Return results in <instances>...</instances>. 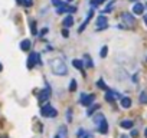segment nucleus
<instances>
[{"label":"nucleus","mask_w":147,"mask_h":138,"mask_svg":"<svg viewBox=\"0 0 147 138\" xmlns=\"http://www.w3.org/2000/svg\"><path fill=\"white\" fill-rule=\"evenodd\" d=\"M49 65H51V69H52V72L55 75H67L68 74V68H67L65 62L62 59H58V58L52 59L49 62Z\"/></svg>","instance_id":"obj_1"},{"label":"nucleus","mask_w":147,"mask_h":138,"mask_svg":"<svg viewBox=\"0 0 147 138\" xmlns=\"http://www.w3.org/2000/svg\"><path fill=\"white\" fill-rule=\"evenodd\" d=\"M40 114L44 115V117H48V118H53V117H56V109L52 106V105H49V104H46V105H44L42 106V109H40Z\"/></svg>","instance_id":"obj_2"},{"label":"nucleus","mask_w":147,"mask_h":138,"mask_svg":"<svg viewBox=\"0 0 147 138\" xmlns=\"http://www.w3.org/2000/svg\"><path fill=\"white\" fill-rule=\"evenodd\" d=\"M94 98H95L94 95H85V94H82V95H81V98H79V102H81L82 105L88 106V105H91V104H92Z\"/></svg>","instance_id":"obj_3"},{"label":"nucleus","mask_w":147,"mask_h":138,"mask_svg":"<svg viewBox=\"0 0 147 138\" xmlns=\"http://www.w3.org/2000/svg\"><path fill=\"white\" fill-rule=\"evenodd\" d=\"M36 62H40V60H39V55H38V53H30L29 58H28V68L32 69Z\"/></svg>","instance_id":"obj_4"},{"label":"nucleus","mask_w":147,"mask_h":138,"mask_svg":"<svg viewBox=\"0 0 147 138\" xmlns=\"http://www.w3.org/2000/svg\"><path fill=\"white\" fill-rule=\"evenodd\" d=\"M121 19H123V22H124V23H127V25H130V26L136 23V20H134L133 14H131V13H129V12H127V13H123V14H121Z\"/></svg>","instance_id":"obj_5"},{"label":"nucleus","mask_w":147,"mask_h":138,"mask_svg":"<svg viewBox=\"0 0 147 138\" xmlns=\"http://www.w3.org/2000/svg\"><path fill=\"white\" fill-rule=\"evenodd\" d=\"M49 95H51V94H49V91H48V89L40 91V92H39V98H38V99H39V102H40V104L46 102V101L49 99Z\"/></svg>","instance_id":"obj_6"},{"label":"nucleus","mask_w":147,"mask_h":138,"mask_svg":"<svg viewBox=\"0 0 147 138\" xmlns=\"http://www.w3.org/2000/svg\"><path fill=\"white\" fill-rule=\"evenodd\" d=\"M107 17L104 16V14H101L98 19H97V26H98V29H102V28H107Z\"/></svg>","instance_id":"obj_7"},{"label":"nucleus","mask_w":147,"mask_h":138,"mask_svg":"<svg viewBox=\"0 0 147 138\" xmlns=\"http://www.w3.org/2000/svg\"><path fill=\"white\" fill-rule=\"evenodd\" d=\"M98 131H100L101 134H107V132H108V124H107L105 120L101 121V122L98 124Z\"/></svg>","instance_id":"obj_8"},{"label":"nucleus","mask_w":147,"mask_h":138,"mask_svg":"<svg viewBox=\"0 0 147 138\" xmlns=\"http://www.w3.org/2000/svg\"><path fill=\"white\" fill-rule=\"evenodd\" d=\"M133 12H134V14H141V13L144 12V5L136 3V5L133 6Z\"/></svg>","instance_id":"obj_9"},{"label":"nucleus","mask_w":147,"mask_h":138,"mask_svg":"<svg viewBox=\"0 0 147 138\" xmlns=\"http://www.w3.org/2000/svg\"><path fill=\"white\" fill-rule=\"evenodd\" d=\"M92 14H94V12L91 10V12L88 13V16H87V19H85V22H84V25H82V26H81V28L78 29V32H79V33H81V32H82L84 29H85V28H87V25H88V23H90V19L92 17Z\"/></svg>","instance_id":"obj_10"},{"label":"nucleus","mask_w":147,"mask_h":138,"mask_svg":"<svg viewBox=\"0 0 147 138\" xmlns=\"http://www.w3.org/2000/svg\"><path fill=\"white\" fill-rule=\"evenodd\" d=\"M20 49H22V51H29L30 49V40L25 39V40L20 42Z\"/></svg>","instance_id":"obj_11"},{"label":"nucleus","mask_w":147,"mask_h":138,"mask_svg":"<svg viewBox=\"0 0 147 138\" xmlns=\"http://www.w3.org/2000/svg\"><path fill=\"white\" fill-rule=\"evenodd\" d=\"M62 23H64V26H65V28H71V26L74 25V17H72V16H67Z\"/></svg>","instance_id":"obj_12"},{"label":"nucleus","mask_w":147,"mask_h":138,"mask_svg":"<svg viewBox=\"0 0 147 138\" xmlns=\"http://www.w3.org/2000/svg\"><path fill=\"white\" fill-rule=\"evenodd\" d=\"M121 106L123 108H130L131 106V99L130 98H121Z\"/></svg>","instance_id":"obj_13"},{"label":"nucleus","mask_w":147,"mask_h":138,"mask_svg":"<svg viewBox=\"0 0 147 138\" xmlns=\"http://www.w3.org/2000/svg\"><path fill=\"white\" fill-rule=\"evenodd\" d=\"M61 138H68V134H67V127H64L62 125L61 128H59V134H58Z\"/></svg>","instance_id":"obj_14"},{"label":"nucleus","mask_w":147,"mask_h":138,"mask_svg":"<svg viewBox=\"0 0 147 138\" xmlns=\"http://www.w3.org/2000/svg\"><path fill=\"white\" fill-rule=\"evenodd\" d=\"M92 120H94V122L98 125L101 121H104L105 118H104V115H101V114H97V115H94V118H92Z\"/></svg>","instance_id":"obj_15"},{"label":"nucleus","mask_w":147,"mask_h":138,"mask_svg":"<svg viewBox=\"0 0 147 138\" xmlns=\"http://www.w3.org/2000/svg\"><path fill=\"white\" fill-rule=\"evenodd\" d=\"M133 127V121H123L121 122V128H124V129H130Z\"/></svg>","instance_id":"obj_16"},{"label":"nucleus","mask_w":147,"mask_h":138,"mask_svg":"<svg viewBox=\"0 0 147 138\" xmlns=\"http://www.w3.org/2000/svg\"><path fill=\"white\" fill-rule=\"evenodd\" d=\"M84 60H85V66L87 68H92V60H91V58L88 56V55H84Z\"/></svg>","instance_id":"obj_17"},{"label":"nucleus","mask_w":147,"mask_h":138,"mask_svg":"<svg viewBox=\"0 0 147 138\" xmlns=\"http://www.w3.org/2000/svg\"><path fill=\"white\" fill-rule=\"evenodd\" d=\"M138 99H140V102H141V104L147 105V92H144V91H143L141 94H140V98H138Z\"/></svg>","instance_id":"obj_18"},{"label":"nucleus","mask_w":147,"mask_h":138,"mask_svg":"<svg viewBox=\"0 0 147 138\" xmlns=\"http://www.w3.org/2000/svg\"><path fill=\"white\" fill-rule=\"evenodd\" d=\"M72 65H74L76 69H82V68H84V63H82V60H78V59L72 60Z\"/></svg>","instance_id":"obj_19"},{"label":"nucleus","mask_w":147,"mask_h":138,"mask_svg":"<svg viewBox=\"0 0 147 138\" xmlns=\"http://www.w3.org/2000/svg\"><path fill=\"white\" fill-rule=\"evenodd\" d=\"M97 109H100V104H95L94 106H91V108L88 109V112H87V114H88V115H92V114H94Z\"/></svg>","instance_id":"obj_20"},{"label":"nucleus","mask_w":147,"mask_h":138,"mask_svg":"<svg viewBox=\"0 0 147 138\" xmlns=\"http://www.w3.org/2000/svg\"><path fill=\"white\" fill-rule=\"evenodd\" d=\"M107 53H108V46H102V49H101V52H100L101 58H105Z\"/></svg>","instance_id":"obj_21"},{"label":"nucleus","mask_w":147,"mask_h":138,"mask_svg":"<svg viewBox=\"0 0 147 138\" xmlns=\"http://www.w3.org/2000/svg\"><path fill=\"white\" fill-rule=\"evenodd\" d=\"M65 12H68V7H67L65 5H64V6H61V7H58V9H56V13H58V14H62V13H65Z\"/></svg>","instance_id":"obj_22"},{"label":"nucleus","mask_w":147,"mask_h":138,"mask_svg":"<svg viewBox=\"0 0 147 138\" xmlns=\"http://www.w3.org/2000/svg\"><path fill=\"white\" fill-rule=\"evenodd\" d=\"M30 29L33 35H38V29H36V22H30Z\"/></svg>","instance_id":"obj_23"},{"label":"nucleus","mask_w":147,"mask_h":138,"mask_svg":"<svg viewBox=\"0 0 147 138\" xmlns=\"http://www.w3.org/2000/svg\"><path fill=\"white\" fill-rule=\"evenodd\" d=\"M19 5H25V6H32V2L30 0H17Z\"/></svg>","instance_id":"obj_24"},{"label":"nucleus","mask_w":147,"mask_h":138,"mask_svg":"<svg viewBox=\"0 0 147 138\" xmlns=\"http://www.w3.org/2000/svg\"><path fill=\"white\" fill-rule=\"evenodd\" d=\"M75 89H76V81H74V79H72V81H71V85H69V91H71V92H74Z\"/></svg>","instance_id":"obj_25"},{"label":"nucleus","mask_w":147,"mask_h":138,"mask_svg":"<svg viewBox=\"0 0 147 138\" xmlns=\"http://www.w3.org/2000/svg\"><path fill=\"white\" fill-rule=\"evenodd\" d=\"M52 5H53V6H56V7L64 6V3H62V0H52Z\"/></svg>","instance_id":"obj_26"},{"label":"nucleus","mask_w":147,"mask_h":138,"mask_svg":"<svg viewBox=\"0 0 147 138\" xmlns=\"http://www.w3.org/2000/svg\"><path fill=\"white\" fill-rule=\"evenodd\" d=\"M113 6H114V2H111V3L105 7V9H104V13H110V12L113 10Z\"/></svg>","instance_id":"obj_27"},{"label":"nucleus","mask_w":147,"mask_h":138,"mask_svg":"<svg viewBox=\"0 0 147 138\" xmlns=\"http://www.w3.org/2000/svg\"><path fill=\"white\" fill-rule=\"evenodd\" d=\"M100 88H102V89H107V86H105V83H104L102 81H98V83H97Z\"/></svg>","instance_id":"obj_28"},{"label":"nucleus","mask_w":147,"mask_h":138,"mask_svg":"<svg viewBox=\"0 0 147 138\" xmlns=\"http://www.w3.org/2000/svg\"><path fill=\"white\" fill-rule=\"evenodd\" d=\"M67 120L71 122L72 121V117H71V111H67Z\"/></svg>","instance_id":"obj_29"},{"label":"nucleus","mask_w":147,"mask_h":138,"mask_svg":"<svg viewBox=\"0 0 147 138\" xmlns=\"http://www.w3.org/2000/svg\"><path fill=\"white\" fill-rule=\"evenodd\" d=\"M62 35H64V37H68V36H69V32H68L67 29H64V30H62Z\"/></svg>","instance_id":"obj_30"},{"label":"nucleus","mask_w":147,"mask_h":138,"mask_svg":"<svg viewBox=\"0 0 147 138\" xmlns=\"http://www.w3.org/2000/svg\"><path fill=\"white\" fill-rule=\"evenodd\" d=\"M137 135H138V131H137V129H133V131H131V137H137Z\"/></svg>","instance_id":"obj_31"},{"label":"nucleus","mask_w":147,"mask_h":138,"mask_svg":"<svg viewBox=\"0 0 147 138\" xmlns=\"http://www.w3.org/2000/svg\"><path fill=\"white\" fill-rule=\"evenodd\" d=\"M84 134H85V132H84V129H79V131H78V137H82Z\"/></svg>","instance_id":"obj_32"},{"label":"nucleus","mask_w":147,"mask_h":138,"mask_svg":"<svg viewBox=\"0 0 147 138\" xmlns=\"http://www.w3.org/2000/svg\"><path fill=\"white\" fill-rule=\"evenodd\" d=\"M48 32V28H45V29H42V32H40V35H45Z\"/></svg>","instance_id":"obj_33"},{"label":"nucleus","mask_w":147,"mask_h":138,"mask_svg":"<svg viewBox=\"0 0 147 138\" xmlns=\"http://www.w3.org/2000/svg\"><path fill=\"white\" fill-rule=\"evenodd\" d=\"M144 23L147 25V14H144Z\"/></svg>","instance_id":"obj_34"},{"label":"nucleus","mask_w":147,"mask_h":138,"mask_svg":"<svg viewBox=\"0 0 147 138\" xmlns=\"http://www.w3.org/2000/svg\"><path fill=\"white\" fill-rule=\"evenodd\" d=\"M144 137L147 138V128H146V131H144Z\"/></svg>","instance_id":"obj_35"},{"label":"nucleus","mask_w":147,"mask_h":138,"mask_svg":"<svg viewBox=\"0 0 147 138\" xmlns=\"http://www.w3.org/2000/svg\"><path fill=\"white\" fill-rule=\"evenodd\" d=\"M120 138H129V137H127V135H121Z\"/></svg>","instance_id":"obj_36"},{"label":"nucleus","mask_w":147,"mask_h":138,"mask_svg":"<svg viewBox=\"0 0 147 138\" xmlns=\"http://www.w3.org/2000/svg\"><path fill=\"white\" fill-rule=\"evenodd\" d=\"M2 69H3V66H2V63H0V72H2Z\"/></svg>","instance_id":"obj_37"},{"label":"nucleus","mask_w":147,"mask_h":138,"mask_svg":"<svg viewBox=\"0 0 147 138\" xmlns=\"http://www.w3.org/2000/svg\"><path fill=\"white\" fill-rule=\"evenodd\" d=\"M130 2H137V0H130Z\"/></svg>","instance_id":"obj_38"},{"label":"nucleus","mask_w":147,"mask_h":138,"mask_svg":"<svg viewBox=\"0 0 147 138\" xmlns=\"http://www.w3.org/2000/svg\"><path fill=\"white\" fill-rule=\"evenodd\" d=\"M55 138H61V137H59V135H56V137H55Z\"/></svg>","instance_id":"obj_39"},{"label":"nucleus","mask_w":147,"mask_h":138,"mask_svg":"<svg viewBox=\"0 0 147 138\" xmlns=\"http://www.w3.org/2000/svg\"><path fill=\"white\" fill-rule=\"evenodd\" d=\"M0 138H6V137H0Z\"/></svg>","instance_id":"obj_40"},{"label":"nucleus","mask_w":147,"mask_h":138,"mask_svg":"<svg viewBox=\"0 0 147 138\" xmlns=\"http://www.w3.org/2000/svg\"><path fill=\"white\" fill-rule=\"evenodd\" d=\"M68 2H72V0H68Z\"/></svg>","instance_id":"obj_41"},{"label":"nucleus","mask_w":147,"mask_h":138,"mask_svg":"<svg viewBox=\"0 0 147 138\" xmlns=\"http://www.w3.org/2000/svg\"><path fill=\"white\" fill-rule=\"evenodd\" d=\"M146 6H147V5H146Z\"/></svg>","instance_id":"obj_42"}]
</instances>
